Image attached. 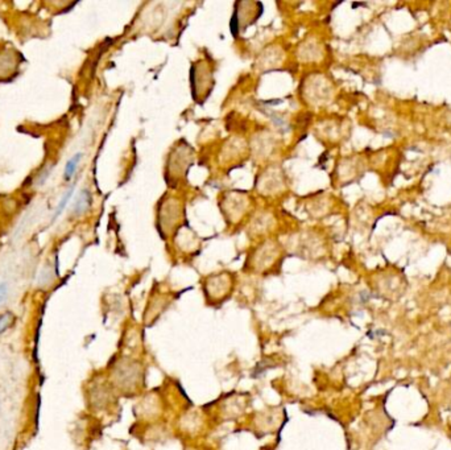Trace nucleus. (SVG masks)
Listing matches in <instances>:
<instances>
[{
	"label": "nucleus",
	"mask_w": 451,
	"mask_h": 450,
	"mask_svg": "<svg viewBox=\"0 0 451 450\" xmlns=\"http://www.w3.org/2000/svg\"><path fill=\"white\" fill-rule=\"evenodd\" d=\"M90 206H91V194L87 189H85V190L81 192V194L78 196L77 201L74 202L73 215H82L84 213H86Z\"/></svg>",
	"instance_id": "obj_1"
},
{
	"label": "nucleus",
	"mask_w": 451,
	"mask_h": 450,
	"mask_svg": "<svg viewBox=\"0 0 451 450\" xmlns=\"http://www.w3.org/2000/svg\"><path fill=\"white\" fill-rule=\"evenodd\" d=\"M82 157H84V154H82V152H78V154H76L74 156H71L69 160H67V163H66L65 165V169H63V180H65L66 182H69L70 180L74 177L77 169H78V165H80L81 160H82Z\"/></svg>",
	"instance_id": "obj_2"
},
{
	"label": "nucleus",
	"mask_w": 451,
	"mask_h": 450,
	"mask_svg": "<svg viewBox=\"0 0 451 450\" xmlns=\"http://www.w3.org/2000/svg\"><path fill=\"white\" fill-rule=\"evenodd\" d=\"M73 194H74V186H73V188H70L69 190H67V192H66L65 194H63L62 198L59 199L58 205H57L56 210H54V214H53L52 220H56L57 218H58V216L63 213V210L66 209V206L69 205L70 199L73 198Z\"/></svg>",
	"instance_id": "obj_3"
},
{
	"label": "nucleus",
	"mask_w": 451,
	"mask_h": 450,
	"mask_svg": "<svg viewBox=\"0 0 451 450\" xmlns=\"http://www.w3.org/2000/svg\"><path fill=\"white\" fill-rule=\"evenodd\" d=\"M15 317L12 312H4V313L0 314V335L3 334L8 328H10L12 322H14Z\"/></svg>",
	"instance_id": "obj_4"
},
{
	"label": "nucleus",
	"mask_w": 451,
	"mask_h": 450,
	"mask_svg": "<svg viewBox=\"0 0 451 450\" xmlns=\"http://www.w3.org/2000/svg\"><path fill=\"white\" fill-rule=\"evenodd\" d=\"M8 293V285L7 283H2L0 284V304L3 303L6 300V297H7Z\"/></svg>",
	"instance_id": "obj_5"
}]
</instances>
